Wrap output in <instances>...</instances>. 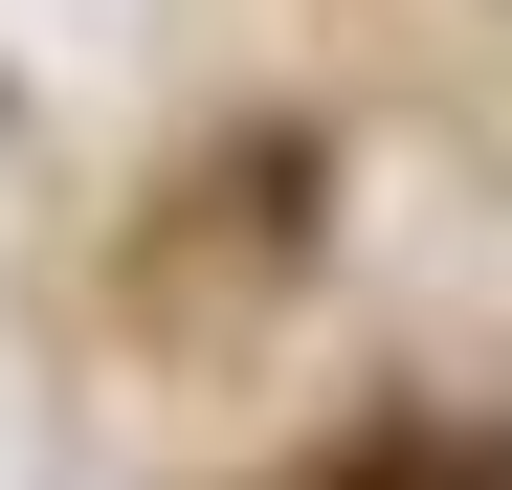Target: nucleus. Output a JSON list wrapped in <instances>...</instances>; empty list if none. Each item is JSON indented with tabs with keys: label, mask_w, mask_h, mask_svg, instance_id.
<instances>
[{
	"label": "nucleus",
	"mask_w": 512,
	"mask_h": 490,
	"mask_svg": "<svg viewBox=\"0 0 512 490\" xmlns=\"http://www.w3.org/2000/svg\"><path fill=\"white\" fill-rule=\"evenodd\" d=\"M334 490H512V446H468V424H379Z\"/></svg>",
	"instance_id": "nucleus-1"
}]
</instances>
